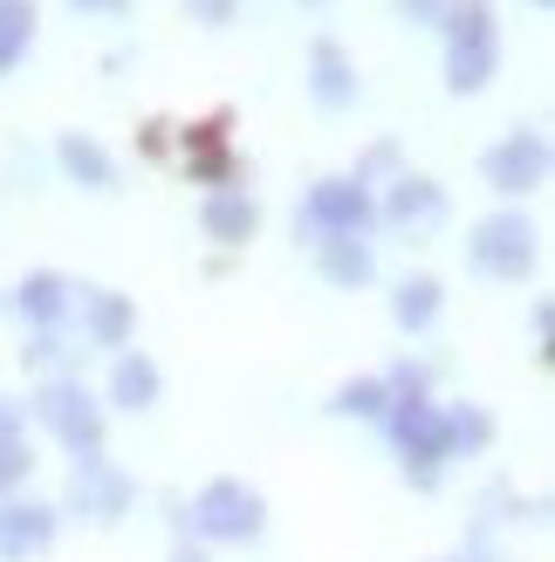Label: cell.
<instances>
[{
  "label": "cell",
  "instance_id": "cell-1",
  "mask_svg": "<svg viewBox=\"0 0 555 562\" xmlns=\"http://www.w3.org/2000/svg\"><path fill=\"white\" fill-rule=\"evenodd\" d=\"M200 528H206V536H254V528H261V501L247 487L219 481V487L200 494Z\"/></svg>",
  "mask_w": 555,
  "mask_h": 562
},
{
  "label": "cell",
  "instance_id": "cell-2",
  "mask_svg": "<svg viewBox=\"0 0 555 562\" xmlns=\"http://www.w3.org/2000/svg\"><path fill=\"white\" fill-rule=\"evenodd\" d=\"M151 391H158V378L145 371V363H124V371H117V398H124V405H145Z\"/></svg>",
  "mask_w": 555,
  "mask_h": 562
},
{
  "label": "cell",
  "instance_id": "cell-3",
  "mask_svg": "<svg viewBox=\"0 0 555 562\" xmlns=\"http://www.w3.org/2000/svg\"><path fill=\"white\" fill-rule=\"evenodd\" d=\"M179 562H200V555H179Z\"/></svg>",
  "mask_w": 555,
  "mask_h": 562
}]
</instances>
